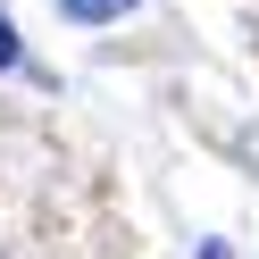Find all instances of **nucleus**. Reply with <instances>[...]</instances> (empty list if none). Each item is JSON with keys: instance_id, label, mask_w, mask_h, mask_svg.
I'll return each mask as SVG.
<instances>
[{"instance_id": "obj_2", "label": "nucleus", "mask_w": 259, "mask_h": 259, "mask_svg": "<svg viewBox=\"0 0 259 259\" xmlns=\"http://www.w3.org/2000/svg\"><path fill=\"white\" fill-rule=\"evenodd\" d=\"M9 59H17V34H9V17H0V67H9Z\"/></svg>"}, {"instance_id": "obj_1", "label": "nucleus", "mask_w": 259, "mask_h": 259, "mask_svg": "<svg viewBox=\"0 0 259 259\" xmlns=\"http://www.w3.org/2000/svg\"><path fill=\"white\" fill-rule=\"evenodd\" d=\"M59 9H67L75 25H109V17H125L134 0H59Z\"/></svg>"}]
</instances>
